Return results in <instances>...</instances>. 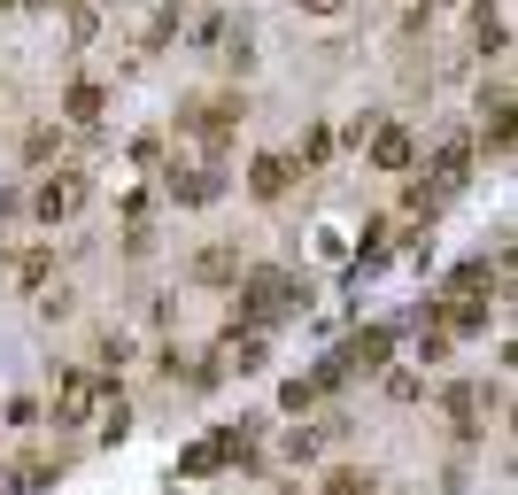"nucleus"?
Segmentation results:
<instances>
[{"mask_svg":"<svg viewBox=\"0 0 518 495\" xmlns=\"http://www.w3.org/2000/svg\"><path fill=\"white\" fill-rule=\"evenodd\" d=\"M232 124H240V101H186V109H178V132H194L209 155H225Z\"/></svg>","mask_w":518,"mask_h":495,"instance_id":"obj_1","label":"nucleus"},{"mask_svg":"<svg viewBox=\"0 0 518 495\" xmlns=\"http://www.w3.org/2000/svg\"><path fill=\"white\" fill-rule=\"evenodd\" d=\"M86 202V178L78 171H62V178H47V186H39V194H31V209H39V217H47V225H55V217H70V209Z\"/></svg>","mask_w":518,"mask_h":495,"instance_id":"obj_2","label":"nucleus"},{"mask_svg":"<svg viewBox=\"0 0 518 495\" xmlns=\"http://www.w3.org/2000/svg\"><path fill=\"white\" fill-rule=\"evenodd\" d=\"M93 395H101V387H93L86 372H62V387H55V418H62V426H78V418L93 410Z\"/></svg>","mask_w":518,"mask_h":495,"instance_id":"obj_3","label":"nucleus"},{"mask_svg":"<svg viewBox=\"0 0 518 495\" xmlns=\"http://www.w3.org/2000/svg\"><path fill=\"white\" fill-rule=\"evenodd\" d=\"M464 171H472V147H464V140H449L441 155H433V194H457V186H464Z\"/></svg>","mask_w":518,"mask_h":495,"instance_id":"obj_4","label":"nucleus"},{"mask_svg":"<svg viewBox=\"0 0 518 495\" xmlns=\"http://www.w3.org/2000/svg\"><path fill=\"white\" fill-rule=\"evenodd\" d=\"M232 271H240V256H232V240H209L202 256H194V279H209V287H225Z\"/></svg>","mask_w":518,"mask_h":495,"instance_id":"obj_5","label":"nucleus"},{"mask_svg":"<svg viewBox=\"0 0 518 495\" xmlns=\"http://www.w3.org/2000/svg\"><path fill=\"white\" fill-rule=\"evenodd\" d=\"M171 194H178L186 209H202V202H217V194H225V178H217V171H186V178H171Z\"/></svg>","mask_w":518,"mask_h":495,"instance_id":"obj_6","label":"nucleus"},{"mask_svg":"<svg viewBox=\"0 0 518 495\" xmlns=\"http://www.w3.org/2000/svg\"><path fill=\"white\" fill-rule=\"evenodd\" d=\"M287 186H294V163H287V155H263V163H256V202H279Z\"/></svg>","mask_w":518,"mask_h":495,"instance_id":"obj_7","label":"nucleus"},{"mask_svg":"<svg viewBox=\"0 0 518 495\" xmlns=\"http://www.w3.org/2000/svg\"><path fill=\"white\" fill-rule=\"evenodd\" d=\"M55 472H62V465H47V457H31V465H16L8 495H39V488H55Z\"/></svg>","mask_w":518,"mask_h":495,"instance_id":"obj_8","label":"nucleus"},{"mask_svg":"<svg viewBox=\"0 0 518 495\" xmlns=\"http://www.w3.org/2000/svg\"><path fill=\"white\" fill-rule=\"evenodd\" d=\"M372 163H387V171H403V163H410V132H395V124H387V132L372 140Z\"/></svg>","mask_w":518,"mask_h":495,"instance_id":"obj_9","label":"nucleus"},{"mask_svg":"<svg viewBox=\"0 0 518 495\" xmlns=\"http://www.w3.org/2000/svg\"><path fill=\"white\" fill-rule=\"evenodd\" d=\"M325 495H379V480H372V472H356V465H341L333 480H325Z\"/></svg>","mask_w":518,"mask_h":495,"instance_id":"obj_10","label":"nucleus"},{"mask_svg":"<svg viewBox=\"0 0 518 495\" xmlns=\"http://www.w3.org/2000/svg\"><path fill=\"white\" fill-rule=\"evenodd\" d=\"M70 117H78V124L101 117V86H70Z\"/></svg>","mask_w":518,"mask_h":495,"instance_id":"obj_11","label":"nucleus"},{"mask_svg":"<svg viewBox=\"0 0 518 495\" xmlns=\"http://www.w3.org/2000/svg\"><path fill=\"white\" fill-rule=\"evenodd\" d=\"M124 426H132V410H124V403L101 410V441H124Z\"/></svg>","mask_w":518,"mask_h":495,"instance_id":"obj_12","label":"nucleus"},{"mask_svg":"<svg viewBox=\"0 0 518 495\" xmlns=\"http://www.w3.org/2000/svg\"><path fill=\"white\" fill-rule=\"evenodd\" d=\"M317 441H325V434H310V426H302V434H287V457L302 465V457H317Z\"/></svg>","mask_w":518,"mask_h":495,"instance_id":"obj_13","label":"nucleus"},{"mask_svg":"<svg viewBox=\"0 0 518 495\" xmlns=\"http://www.w3.org/2000/svg\"><path fill=\"white\" fill-rule=\"evenodd\" d=\"M302 8H317V16H325V8H341V0H302Z\"/></svg>","mask_w":518,"mask_h":495,"instance_id":"obj_14","label":"nucleus"}]
</instances>
